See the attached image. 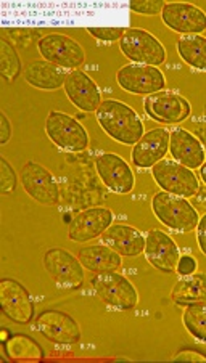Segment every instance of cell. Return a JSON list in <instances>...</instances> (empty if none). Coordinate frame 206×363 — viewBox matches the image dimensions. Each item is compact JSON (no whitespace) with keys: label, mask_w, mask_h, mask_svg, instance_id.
I'll list each match as a JSON object with an SVG mask.
<instances>
[{"label":"cell","mask_w":206,"mask_h":363,"mask_svg":"<svg viewBox=\"0 0 206 363\" xmlns=\"http://www.w3.org/2000/svg\"><path fill=\"white\" fill-rule=\"evenodd\" d=\"M11 135H13V125H11L5 111H0V145H2V147L7 145Z\"/></svg>","instance_id":"obj_34"},{"label":"cell","mask_w":206,"mask_h":363,"mask_svg":"<svg viewBox=\"0 0 206 363\" xmlns=\"http://www.w3.org/2000/svg\"><path fill=\"white\" fill-rule=\"evenodd\" d=\"M95 171L102 184L114 195H129L136 186V175L127 161L116 153H102L95 158Z\"/></svg>","instance_id":"obj_14"},{"label":"cell","mask_w":206,"mask_h":363,"mask_svg":"<svg viewBox=\"0 0 206 363\" xmlns=\"http://www.w3.org/2000/svg\"><path fill=\"white\" fill-rule=\"evenodd\" d=\"M171 132L165 127H155L145 132L131 151L132 164L139 169H151L166 158Z\"/></svg>","instance_id":"obj_18"},{"label":"cell","mask_w":206,"mask_h":363,"mask_svg":"<svg viewBox=\"0 0 206 363\" xmlns=\"http://www.w3.org/2000/svg\"><path fill=\"white\" fill-rule=\"evenodd\" d=\"M183 323L187 333L198 342L206 344V306H189L183 313Z\"/></svg>","instance_id":"obj_28"},{"label":"cell","mask_w":206,"mask_h":363,"mask_svg":"<svg viewBox=\"0 0 206 363\" xmlns=\"http://www.w3.org/2000/svg\"><path fill=\"white\" fill-rule=\"evenodd\" d=\"M100 238L103 245L110 246L123 257H137L145 250V235L126 223H113Z\"/></svg>","instance_id":"obj_21"},{"label":"cell","mask_w":206,"mask_h":363,"mask_svg":"<svg viewBox=\"0 0 206 363\" xmlns=\"http://www.w3.org/2000/svg\"><path fill=\"white\" fill-rule=\"evenodd\" d=\"M23 72L20 53L7 38L0 39V76L7 82H15Z\"/></svg>","instance_id":"obj_27"},{"label":"cell","mask_w":206,"mask_h":363,"mask_svg":"<svg viewBox=\"0 0 206 363\" xmlns=\"http://www.w3.org/2000/svg\"><path fill=\"white\" fill-rule=\"evenodd\" d=\"M116 82L131 95H153L166 89V77L156 66L129 63L116 72Z\"/></svg>","instance_id":"obj_10"},{"label":"cell","mask_w":206,"mask_h":363,"mask_svg":"<svg viewBox=\"0 0 206 363\" xmlns=\"http://www.w3.org/2000/svg\"><path fill=\"white\" fill-rule=\"evenodd\" d=\"M97 123L102 130L121 145H134L141 140L145 134L143 123L134 108L127 103L114 99H107L102 101L99 110L95 111Z\"/></svg>","instance_id":"obj_1"},{"label":"cell","mask_w":206,"mask_h":363,"mask_svg":"<svg viewBox=\"0 0 206 363\" xmlns=\"http://www.w3.org/2000/svg\"><path fill=\"white\" fill-rule=\"evenodd\" d=\"M114 216L112 209L95 206L81 211L72 217L68 225V240L75 243H89L95 238H100L107 228L113 225Z\"/></svg>","instance_id":"obj_16"},{"label":"cell","mask_w":206,"mask_h":363,"mask_svg":"<svg viewBox=\"0 0 206 363\" xmlns=\"http://www.w3.org/2000/svg\"><path fill=\"white\" fill-rule=\"evenodd\" d=\"M161 20L168 29L180 35L202 34L206 31V13L189 2H169L161 11Z\"/></svg>","instance_id":"obj_17"},{"label":"cell","mask_w":206,"mask_h":363,"mask_svg":"<svg viewBox=\"0 0 206 363\" xmlns=\"http://www.w3.org/2000/svg\"><path fill=\"white\" fill-rule=\"evenodd\" d=\"M44 269L58 289L76 291L86 281L80 257L63 247H52L44 254Z\"/></svg>","instance_id":"obj_6"},{"label":"cell","mask_w":206,"mask_h":363,"mask_svg":"<svg viewBox=\"0 0 206 363\" xmlns=\"http://www.w3.org/2000/svg\"><path fill=\"white\" fill-rule=\"evenodd\" d=\"M143 110L147 116L156 123L174 125L184 123L190 116L192 106L185 96L165 89L161 92L145 96Z\"/></svg>","instance_id":"obj_12"},{"label":"cell","mask_w":206,"mask_h":363,"mask_svg":"<svg viewBox=\"0 0 206 363\" xmlns=\"http://www.w3.org/2000/svg\"><path fill=\"white\" fill-rule=\"evenodd\" d=\"M77 257H80L82 267L94 274L118 272L123 265V256H119L116 251L103 243L82 246L77 252Z\"/></svg>","instance_id":"obj_24"},{"label":"cell","mask_w":206,"mask_h":363,"mask_svg":"<svg viewBox=\"0 0 206 363\" xmlns=\"http://www.w3.org/2000/svg\"><path fill=\"white\" fill-rule=\"evenodd\" d=\"M197 243L200 251H202L203 256H206V213L203 217H200L198 225H197Z\"/></svg>","instance_id":"obj_35"},{"label":"cell","mask_w":206,"mask_h":363,"mask_svg":"<svg viewBox=\"0 0 206 363\" xmlns=\"http://www.w3.org/2000/svg\"><path fill=\"white\" fill-rule=\"evenodd\" d=\"M169 298L175 306L180 307L206 304V272H195L192 275L179 277Z\"/></svg>","instance_id":"obj_23"},{"label":"cell","mask_w":206,"mask_h":363,"mask_svg":"<svg viewBox=\"0 0 206 363\" xmlns=\"http://www.w3.org/2000/svg\"><path fill=\"white\" fill-rule=\"evenodd\" d=\"M166 2L163 0H132L129 4V10L136 15L143 16H161V11L165 9Z\"/></svg>","instance_id":"obj_31"},{"label":"cell","mask_w":206,"mask_h":363,"mask_svg":"<svg viewBox=\"0 0 206 363\" xmlns=\"http://www.w3.org/2000/svg\"><path fill=\"white\" fill-rule=\"evenodd\" d=\"M90 284H92L97 298L114 311L131 312L139 304L137 288L129 278L118 274V272L95 274L90 280Z\"/></svg>","instance_id":"obj_3"},{"label":"cell","mask_w":206,"mask_h":363,"mask_svg":"<svg viewBox=\"0 0 206 363\" xmlns=\"http://www.w3.org/2000/svg\"><path fill=\"white\" fill-rule=\"evenodd\" d=\"M151 211L160 223L171 232L185 235L197 228L200 216L198 211L187 198L160 191L151 198Z\"/></svg>","instance_id":"obj_2"},{"label":"cell","mask_w":206,"mask_h":363,"mask_svg":"<svg viewBox=\"0 0 206 363\" xmlns=\"http://www.w3.org/2000/svg\"><path fill=\"white\" fill-rule=\"evenodd\" d=\"M87 33L97 40L112 44V42H119L121 40V38H123L124 33H126V28H121V26H90V28H87Z\"/></svg>","instance_id":"obj_30"},{"label":"cell","mask_w":206,"mask_h":363,"mask_svg":"<svg viewBox=\"0 0 206 363\" xmlns=\"http://www.w3.org/2000/svg\"><path fill=\"white\" fill-rule=\"evenodd\" d=\"M45 134L50 142L63 151L81 153L89 148L90 138L80 121L63 111H50L45 118Z\"/></svg>","instance_id":"obj_4"},{"label":"cell","mask_w":206,"mask_h":363,"mask_svg":"<svg viewBox=\"0 0 206 363\" xmlns=\"http://www.w3.org/2000/svg\"><path fill=\"white\" fill-rule=\"evenodd\" d=\"M173 362H198V363H206V355L198 352V350H193V349H183V350H178L173 357H171Z\"/></svg>","instance_id":"obj_33"},{"label":"cell","mask_w":206,"mask_h":363,"mask_svg":"<svg viewBox=\"0 0 206 363\" xmlns=\"http://www.w3.org/2000/svg\"><path fill=\"white\" fill-rule=\"evenodd\" d=\"M169 153L173 160L178 161L179 164L192 169H200L206 161V153L202 142L190 134L183 127H175L171 130V138H169Z\"/></svg>","instance_id":"obj_20"},{"label":"cell","mask_w":206,"mask_h":363,"mask_svg":"<svg viewBox=\"0 0 206 363\" xmlns=\"http://www.w3.org/2000/svg\"><path fill=\"white\" fill-rule=\"evenodd\" d=\"M175 50L180 60L192 69L206 72V38L202 34L180 35Z\"/></svg>","instance_id":"obj_26"},{"label":"cell","mask_w":206,"mask_h":363,"mask_svg":"<svg viewBox=\"0 0 206 363\" xmlns=\"http://www.w3.org/2000/svg\"><path fill=\"white\" fill-rule=\"evenodd\" d=\"M151 177L161 191L180 198H193L200 190V182L192 169L174 160H163L151 167Z\"/></svg>","instance_id":"obj_7"},{"label":"cell","mask_w":206,"mask_h":363,"mask_svg":"<svg viewBox=\"0 0 206 363\" xmlns=\"http://www.w3.org/2000/svg\"><path fill=\"white\" fill-rule=\"evenodd\" d=\"M65 95L68 96L71 105L84 113H94L102 105V92L97 82L87 72L75 69L68 72L65 81Z\"/></svg>","instance_id":"obj_19"},{"label":"cell","mask_w":206,"mask_h":363,"mask_svg":"<svg viewBox=\"0 0 206 363\" xmlns=\"http://www.w3.org/2000/svg\"><path fill=\"white\" fill-rule=\"evenodd\" d=\"M66 77H68L66 69L47 62L44 58L33 60L24 68V81H26V84L34 89L47 90V92L62 89Z\"/></svg>","instance_id":"obj_22"},{"label":"cell","mask_w":206,"mask_h":363,"mask_svg":"<svg viewBox=\"0 0 206 363\" xmlns=\"http://www.w3.org/2000/svg\"><path fill=\"white\" fill-rule=\"evenodd\" d=\"M38 50L40 57L63 69H80L86 62V50L70 35L62 33H50L42 35L38 40Z\"/></svg>","instance_id":"obj_8"},{"label":"cell","mask_w":206,"mask_h":363,"mask_svg":"<svg viewBox=\"0 0 206 363\" xmlns=\"http://www.w3.org/2000/svg\"><path fill=\"white\" fill-rule=\"evenodd\" d=\"M18 186V175L13 166L5 160V156H0V193L2 195H11Z\"/></svg>","instance_id":"obj_29"},{"label":"cell","mask_w":206,"mask_h":363,"mask_svg":"<svg viewBox=\"0 0 206 363\" xmlns=\"http://www.w3.org/2000/svg\"><path fill=\"white\" fill-rule=\"evenodd\" d=\"M36 331H39L47 341L60 346H72L77 344L82 337V331L76 318L70 313L57 308H45L42 311L34 322Z\"/></svg>","instance_id":"obj_9"},{"label":"cell","mask_w":206,"mask_h":363,"mask_svg":"<svg viewBox=\"0 0 206 363\" xmlns=\"http://www.w3.org/2000/svg\"><path fill=\"white\" fill-rule=\"evenodd\" d=\"M200 177H202L203 184H205V186H206V161L203 162V166L200 167Z\"/></svg>","instance_id":"obj_36"},{"label":"cell","mask_w":206,"mask_h":363,"mask_svg":"<svg viewBox=\"0 0 206 363\" xmlns=\"http://www.w3.org/2000/svg\"><path fill=\"white\" fill-rule=\"evenodd\" d=\"M20 182L26 195L42 206H55L60 201L58 182L45 166L28 161L21 167Z\"/></svg>","instance_id":"obj_11"},{"label":"cell","mask_w":206,"mask_h":363,"mask_svg":"<svg viewBox=\"0 0 206 363\" xmlns=\"http://www.w3.org/2000/svg\"><path fill=\"white\" fill-rule=\"evenodd\" d=\"M4 354L11 362H42L45 359L40 344L23 333L11 335L4 342Z\"/></svg>","instance_id":"obj_25"},{"label":"cell","mask_w":206,"mask_h":363,"mask_svg":"<svg viewBox=\"0 0 206 363\" xmlns=\"http://www.w3.org/2000/svg\"><path fill=\"white\" fill-rule=\"evenodd\" d=\"M198 269V262L197 259L190 256V254H184V256H180L179 262H178V269H175V274L179 277H185V275H192L195 274Z\"/></svg>","instance_id":"obj_32"},{"label":"cell","mask_w":206,"mask_h":363,"mask_svg":"<svg viewBox=\"0 0 206 363\" xmlns=\"http://www.w3.org/2000/svg\"><path fill=\"white\" fill-rule=\"evenodd\" d=\"M143 256L151 267L161 274L171 275L175 274V269H178L180 251L175 241L166 232L160 228H151L145 235Z\"/></svg>","instance_id":"obj_15"},{"label":"cell","mask_w":206,"mask_h":363,"mask_svg":"<svg viewBox=\"0 0 206 363\" xmlns=\"http://www.w3.org/2000/svg\"><path fill=\"white\" fill-rule=\"evenodd\" d=\"M119 50L136 65L161 66L166 62V48L153 34L141 28H129L119 40Z\"/></svg>","instance_id":"obj_5"},{"label":"cell","mask_w":206,"mask_h":363,"mask_svg":"<svg viewBox=\"0 0 206 363\" xmlns=\"http://www.w3.org/2000/svg\"><path fill=\"white\" fill-rule=\"evenodd\" d=\"M0 308L4 317L16 325H29L36 313L31 294L15 278L0 280Z\"/></svg>","instance_id":"obj_13"}]
</instances>
